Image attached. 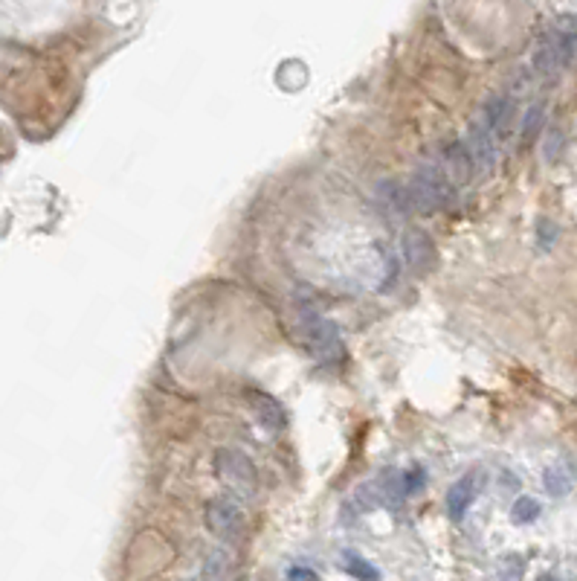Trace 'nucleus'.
<instances>
[{
	"label": "nucleus",
	"mask_w": 577,
	"mask_h": 581,
	"mask_svg": "<svg viewBox=\"0 0 577 581\" xmlns=\"http://www.w3.org/2000/svg\"><path fill=\"white\" fill-rule=\"evenodd\" d=\"M406 201H409V213H421V215H432L447 210L456 198V190L447 183V178L438 169V160H424L415 169V174L404 183Z\"/></svg>",
	"instance_id": "obj_1"
},
{
	"label": "nucleus",
	"mask_w": 577,
	"mask_h": 581,
	"mask_svg": "<svg viewBox=\"0 0 577 581\" xmlns=\"http://www.w3.org/2000/svg\"><path fill=\"white\" fill-rule=\"evenodd\" d=\"M577 56V18H560L546 32L534 52V68L540 76L563 73Z\"/></svg>",
	"instance_id": "obj_2"
},
{
	"label": "nucleus",
	"mask_w": 577,
	"mask_h": 581,
	"mask_svg": "<svg viewBox=\"0 0 577 581\" xmlns=\"http://www.w3.org/2000/svg\"><path fill=\"white\" fill-rule=\"evenodd\" d=\"M215 471L241 497H252L255 488H259V474H255L252 459L247 454L236 451V448H224V451L215 454Z\"/></svg>",
	"instance_id": "obj_3"
},
{
	"label": "nucleus",
	"mask_w": 577,
	"mask_h": 581,
	"mask_svg": "<svg viewBox=\"0 0 577 581\" xmlns=\"http://www.w3.org/2000/svg\"><path fill=\"white\" fill-rule=\"evenodd\" d=\"M302 332H305V343L317 355V360L334 364V360L342 358V335L334 320H325L319 314H308L302 320Z\"/></svg>",
	"instance_id": "obj_4"
},
{
	"label": "nucleus",
	"mask_w": 577,
	"mask_h": 581,
	"mask_svg": "<svg viewBox=\"0 0 577 581\" xmlns=\"http://www.w3.org/2000/svg\"><path fill=\"white\" fill-rule=\"evenodd\" d=\"M464 142V149H468V155H470V163H473V178H491L493 169H496V137H493V131L487 128L479 117L470 123V131H468V137L461 140Z\"/></svg>",
	"instance_id": "obj_5"
},
{
	"label": "nucleus",
	"mask_w": 577,
	"mask_h": 581,
	"mask_svg": "<svg viewBox=\"0 0 577 581\" xmlns=\"http://www.w3.org/2000/svg\"><path fill=\"white\" fill-rule=\"evenodd\" d=\"M436 160H438L441 174L447 178V183H450L456 192L473 178L470 155H468V149H464V142H459V140H453V142H447V146H441V151L436 155Z\"/></svg>",
	"instance_id": "obj_6"
},
{
	"label": "nucleus",
	"mask_w": 577,
	"mask_h": 581,
	"mask_svg": "<svg viewBox=\"0 0 577 581\" xmlns=\"http://www.w3.org/2000/svg\"><path fill=\"white\" fill-rule=\"evenodd\" d=\"M206 526H209V532L218 535V538H236L238 529H241V512L238 506L232 500L227 497H215V500H209V506H206Z\"/></svg>",
	"instance_id": "obj_7"
},
{
	"label": "nucleus",
	"mask_w": 577,
	"mask_h": 581,
	"mask_svg": "<svg viewBox=\"0 0 577 581\" xmlns=\"http://www.w3.org/2000/svg\"><path fill=\"white\" fill-rule=\"evenodd\" d=\"M476 495H479V474H476V471H470V474H464V477H459L456 482H453L450 491H447V512H450V518L453 520H461L464 514H468V509L473 506Z\"/></svg>",
	"instance_id": "obj_8"
},
{
	"label": "nucleus",
	"mask_w": 577,
	"mask_h": 581,
	"mask_svg": "<svg viewBox=\"0 0 577 581\" xmlns=\"http://www.w3.org/2000/svg\"><path fill=\"white\" fill-rule=\"evenodd\" d=\"M577 480V468L572 463H554L546 468V474H542V482H546V491L554 497H563L569 495L572 486Z\"/></svg>",
	"instance_id": "obj_9"
},
{
	"label": "nucleus",
	"mask_w": 577,
	"mask_h": 581,
	"mask_svg": "<svg viewBox=\"0 0 577 581\" xmlns=\"http://www.w3.org/2000/svg\"><path fill=\"white\" fill-rule=\"evenodd\" d=\"M342 567H346V573L357 581H381V569H377L372 561H365V558L357 555L354 550L342 553Z\"/></svg>",
	"instance_id": "obj_10"
},
{
	"label": "nucleus",
	"mask_w": 577,
	"mask_h": 581,
	"mask_svg": "<svg viewBox=\"0 0 577 581\" xmlns=\"http://www.w3.org/2000/svg\"><path fill=\"white\" fill-rule=\"evenodd\" d=\"M255 413H259L261 424L270 427V431H279V427H284V410L270 396H259V399H255Z\"/></svg>",
	"instance_id": "obj_11"
},
{
	"label": "nucleus",
	"mask_w": 577,
	"mask_h": 581,
	"mask_svg": "<svg viewBox=\"0 0 577 581\" xmlns=\"http://www.w3.org/2000/svg\"><path fill=\"white\" fill-rule=\"evenodd\" d=\"M406 254H409V262H413L415 268H424V262H429L432 256V247L429 241L421 236V230H413L406 238Z\"/></svg>",
	"instance_id": "obj_12"
},
{
	"label": "nucleus",
	"mask_w": 577,
	"mask_h": 581,
	"mask_svg": "<svg viewBox=\"0 0 577 581\" xmlns=\"http://www.w3.org/2000/svg\"><path fill=\"white\" fill-rule=\"evenodd\" d=\"M540 518V503L534 497H519L510 509V520L517 526H525V523H534Z\"/></svg>",
	"instance_id": "obj_13"
},
{
	"label": "nucleus",
	"mask_w": 577,
	"mask_h": 581,
	"mask_svg": "<svg viewBox=\"0 0 577 581\" xmlns=\"http://www.w3.org/2000/svg\"><path fill=\"white\" fill-rule=\"evenodd\" d=\"M542 125V105H531L523 119V140H531Z\"/></svg>",
	"instance_id": "obj_14"
},
{
	"label": "nucleus",
	"mask_w": 577,
	"mask_h": 581,
	"mask_svg": "<svg viewBox=\"0 0 577 581\" xmlns=\"http://www.w3.org/2000/svg\"><path fill=\"white\" fill-rule=\"evenodd\" d=\"M523 569H525L523 558H519V555H510L508 561L502 564V573H499V581H519V578H523Z\"/></svg>",
	"instance_id": "obj_15"
},
{
	"label": "nucleus",
	"mask_w": 577,
	"mask_h": 581,
	"mask_svg": "<svg viewBox=\"0 0 577 581\" xmlns=\"http://www.w3.org/2000/svg\"><path fill=\"white\" fill-rule=\"evenodd\" d=\"M424 480L427 474L421 468H413V471H406L404 480H401V486H404V495H415V491L424 488Z\"/></svg>",
	"instance_id": "obj_16"
},
{
	"label": "nucleus",
	"mask_w": 577,
	"mask_h": 581,
	"mask_svg": "<svg viewBox=\"0 0 577 581\" xmlns=\"http://www.w3.org/2000/svg\"><path fill=\"white\" fill-rule=\"evenodd\" d=\"M287 581H317V573L308 567H291L287 569Z\"/></svg>",
	"instance_id": "obj_17"
},
{
	"label": "nucleus",
	"mask_w": 577,
	"mask_h": 581,
	"mask_svg": "<svg viewBox=\"0 0 577 581\" xmlns=\"http://www.w3.org/2000/svg\"><path fill=\"white\" fill-rule=\"evenodd\" d=\"M540 581H557V578H554V576H542Z\"/></svg>",
	"instance_id": "obj_18"
}]
</instances>
